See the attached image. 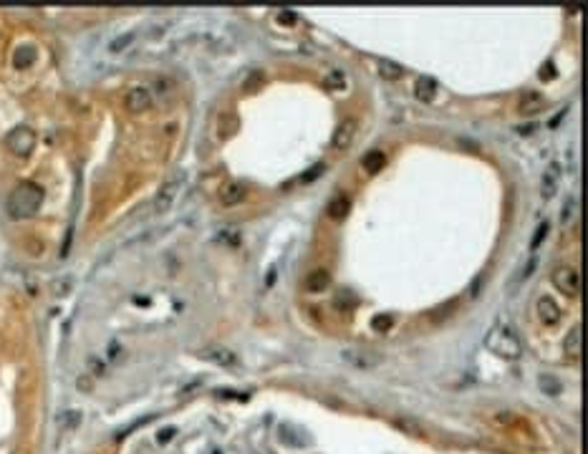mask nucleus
<instances>
[{"label":"nucleus","mask_w":588,"mask_h":454,"mask_svg":"<svg viewBox=\"0 0 588 454\" xmlns=\"http://www.w3.org/2000/svg\"><path fill=\"white\" fill-rule=\"evenodd\" d=\"M35 58H38V53H35L33 46H18L15 53H13V66L18 71H25V68H30L35 63Z\"/></svg>","instance_id":"obj_18"},{"label":"nucleus","mask_w":588,"mask_h":454,"mask_svg":"<svg viewBox=\"0 0 588 454\" xmlns=\"http://www.w3.org/2000/svg\"><path fill=\"white\" fill-rule=\"evenodd\" d=\"M81 411H76V409H68V411H63L61 416H58V432L61 434H71L78 424H81Z\"/></svg>","instance_id":"obj_19"},{"label":"nucleus","mask_w":588,"mask_h":454,"mask_svg":"<svg viewBox=\"0 0 588 454\" xmlns=\"http://www.w3.org/2000/svg\"><path fill=\"white\" fill-rule=\"evenodd\" d=\"M323 172H326V164H313V167L308 169V174H303V177H300V182H303V184H308V182H313V179H318Z\"/></svg>","instance_id":"obj_30"},{"label":"nucleus","mask_w":588,"mask_h":454,"mask_svg":"<svg viewBox=\"0 0 588 454\" xmlns=\"http://www.w3.org/2000/svg\"><path fill=\"white\" fill-rule=\"evenodd\" d=\"M391 323H394V318H391V316H374V318H371V328H374V331H379V333L389 331V328H391Z\"/></svg>","instance_id":"obj_28"},{"label":"nucleus","mask_w":588,"mask_h":454,"mask_svg":"<svg viewBox=\"0 0 588 454\" xmlns=\"http://www.w3.org/2000/svg\"><path fill=\"white\" fill-rule=\"evenodd\" d=\"M5 146L8 151H13L15 157H28L35 149V131L28 126H15L8 136H5Z\"/></svg>","instance_id":"obj_4"},{"label":"nucleus","mask_w":588,"mask_h":454,"mask_svg":"<svg viewBox=\"0 0 588 454\" xmlns=\"http://www.w3.org/2000/svg\"><path fill=\"white\" fill-rule=\"evenodd\" d=\"M328 285H331V273L326 268H316L303 278V290L310 293V295H318V293L328 290Z\"/></svg>","instance_id":"obj_11"},{"label":"nucleus","mask_w":588,"mask_h":454,"mask_svg":"<svg viewBox=\"0 0 588 454\" xmlns=\"http://www.w3.org/2000/svg\"><path fill=\"white\" fill-rule=\"evenodd\" d=\"M348 210H351V200L346 197V195H336L328 205H326V215H328V220H343L346 215H348Z\"/></svg>","instance_id":"obj_17"},{"label":"nucleus","mask_w":588,"mask_h":454,"mask_svg":"<svg viewBox=\"0 0 588 454\" xmlns=\"http://www.w3.org/2000/svg\"><path fill=\"white\" fill-rule=\"evenodd\" d=\"M245 197H248V189H245L243 182H227V184H222V189H220V202H222L225 207L240 205Z\"/></svg>","instance_id":"obj_13"},{"label":"nucleus","mask_w":588,"mask_h":454,"mask_svg":"<svg viewBox=\"0 0 588 454\" xmlns=\"http://www.w3.org/2000/svg\"><path fill=\"white\" fill-rule=\"evenodd\" d=\"M545 109V96L535 89H528L520 99H518V114L520 116H535Z\"/></svg>","instance_id":"obj_10"},{"label":"nucleus","mask_w":588,"mask_h":454,"mask_svg":"<svg viewBox=\"0 0 588 454\" xmlns=\"http://www.w3.org/2000/svg\"><path fill=\"white\" fill-rule=\"evenodd\" d=\"M545 235H548V222H543V225L538 227V230H535V237H533V250H535V247L543 242V237H545Z\"/></svg>","instance_id":"obj_32"},{"label":"nucleus","mask_w":588,"mask_h":454,"mask_svg":"<svg viewBox=\"0 0 588 454\" xmlns=\"http://www.w3.org/2000/svg\"><path fill=\"white\" fill-rule=\"evenodd\" d=\"M535 265H538V257H535V255H533V257H530V262H528V265H525V270H523V273H520V278H523V280H525V278H530V275H533V270H535Z\"/></svg>","instance_id":"obj_35"},{"label":"nucleus","mask_w":588,"mask_h":454,"mask_svg":"<svg viewBox=\"0 0 588 454\" xmlns=\"http://www.w3.org/2000/svg\"><path fill=\"white\" fill-rule=\"evenodd\" d=\"M384 167H386V154L381 149H371V151H366V154L361 157V169L366 174H379Z\"/></svg>","instance_id":"obj_15"},{"label":"nucleus","mask_w":588,"mask_h":454,"mask_svg":"<svg viewBox=\"0 0 588 454\" xmlns=\"http://www.w3.org/2000/svg\"><path fill=\"white\" fill-rule=\"evenodd\" d=\"M356 129H359V124H356L354 119H346L343 124H338L336 131H333L331 146H333L336 151H346L351 144H354V139H356Z\"/></svg>","instance_id":"obj_9"},{"label":"nucleus","mask_w":588,"mask_h":454,"mask_svg":"<svg viewBox=\"0 0 588 454\" xmlns=\"http://www.w3.org/2000/svg\"><path fill=\"white\" fill-rule=\"evenodd\" d=\"M437 91H440L437 81H435V79H429V76H419V79L414 81V96H417L419 101H424V104L435 101Z\"/></svg>","instance_id":"obj_14"},{"label":"nucleus","mask_w":588,"mask_h":454,"mask_svg":"<svg viewBox=\"0 0 588 454\" xmlns=\"http://www.w3.org/2000/svg\"><path fill=\"white\" fill-rule=\"evenodd\" d=\"M485 346L495 353V356H500V358H518L520 353H523V346H520V340H518V336L507 328V326H495L492 331H490V336L485 338Z\"/></svg>","instance_id":"obj_2"},{"label":"nucleus","mask_w":588,"mask_h":454,"mask_svg":"<svg viewBox=\"0 0 588 454\" xmlns=\"http://www.w3.org/2000/svg\"><path fill=\"white\" fill-rule=\"evenodd\" d=\"M535 313H538V321L543 323V326H558L561 323V318H563V311H561V306L551 298V295H540L538 300H535Z\"/></svg>","instance_id":"obj_6"},{"label":"nucleus","mask_w":588,"mask_h":454,"mask_svg":"<svg viewBox=\"0 0 588 454\" xmlns=\"http://www.w3.org/2000/svg\"><path fill=\"white\" fill-rule=\"evenodd\" d=\"M124 109L129 114H144L151 109V91L147 86H134L124 96Z\"/></svg>","instance_id":"obj_8"},{"label":"nucleus","mask_w":588,"mask_h":454,"mask_svg":"<svg viewBox=\"0 0 588 454\" xmlns=\"http://www.w3.org/2000/svg\"><path fill=\"white\" fill-rule=\"evenodd\" d=\"M89 366H91V376H99V373H104V363H99V358H91V361H89Z\"/></svg>","instance_id":"obj_36"},{"label":"nucleus","mask_w":588,"mask_h":454,"mask_svg":"<svg viewBox=\"0 0 588 454\" xmlns=\"http://www.w3.org/2000/svg\"><path fill=\"white\" fill-rule=\"evenodd\" d=\"M394 427L397 429H402L404 434H412V437H424V429L414 422V419H409V416H404V419H402V416H397V419H394Z\"/></svg>","instance_id":"obj_24"},{"label":"nucleus","mask_w":588,"mask_h":454,"mask_svg":"<svg viewBox=\"0 0 588 454\" xmlns=\"http://www.w3.org/2000/svg\"><path fill=\"white\" fill-rule=\"evenodd\" d=\"M540 389L545 391V394H551V396H558L561 394V381H556L553 376H540Z\"/></svg>","instance_id":"obj_26"},{"label":"nucleus","mask_w":588,"mask_h":454,"mask_svg":"<svg viewBox=\"0 0 588 454\" xmlns=\"http://www.w3.org/2000/svg\"><path fill=\"white\" fill-rule=\"evenodd\" d=\"M43 202V187L35 182H20L8 197V215L13 220H28L38 212Z\"/></svg>","instance_id":"obj_1"},{"label":"nucleus","mask_w":588,"mask_h":454,"mask_svg":"<svg viewBox=\"0 0 588 454\" xmlns=\"http://www.w3.org/2000/svg\"><path fill=\"white\" fill-rule=\"evenodd\" d=\"M184 179H187V174H184L182 169L172 172V174L164 179V184L159 187V192L154 195V202H151V210H154V215H167V212L172 210L174 200H177V197H179V192H182V184H184Z\"/></svg>","instance_id":"obj_3"},{"label":"nucleus","mask_w":588,"mask_h":454,"mask_svg":"<svg viewBox=\"0 0 588 454\" xmlns=\"http://www.w3.org/2000/svg\"><path fill=\"white\" fill-rule=\"evenodd\" d=\"M281 25H293L295 23V13H291V10H283V13H278V18H276Z\"/></svg>","instance_id":"obj_34"},{"label":"nucleus","mask_w":588,"mask_h":454,"mask_svg":"<svg viewBox=\"0 0 588 454\" xmlns=\"http://www.w3.org/2000/svg\"><path fill=\"white\" fill-rule=\"evenodd\" d=\"M563 351L571 361H578L581 358V326H573L568 333H566V340H563Z\"/></svg>","instance_id":"obj_16"},{"label":"nucleus","mask_w":588,"mask_h":454,"mask_svg":"<svg viewBox=\"0 0 588 454\" xmlns=\"http://www.w3.org/2000/svg\"><path fill=\"white\" fill-rule=\"evenodd\" d=\"M346 84H348V79H346V73L341 68H331L323 76V89H328V91H343Z\"/></svg>","instance_id":"obj_21"},{"label":"nucleus","mask_w":588,"mask_h":454,"mask_svg":"<svg viewBox=\"0 0 588 454\" xmlns=\"http://www.w3.org/2000/svg\"><path fill=\"white\" fill-rule=\"evenodd\" d=\"M457 306H459V303H457V300H449V303H447V306H442V308L437 311V316H435V321H442V318H449V316H452L449 311H454Z\"/></svg>","instance_id":"obj_31"},{"label":"nucleus","mask_w":588,"mask_h":454,"mask_svg":"<svg viewBox=\"0 0 588 454\" xmlns=\"http://www.w3.org/2000/svg\"><path fill=\"white\" fill-rule=\"evenodd\" d=\"M551 280L561 293H566L571 298H576L581 293V275H578V270L573 268V265H558V268L551 273Z\"/></svg>","instance_id":"obj_5"},{"label":"nucleus","mask_w":588,"mask_h":454,"mask_svg":"<svg viewBox=\"0 0 588 454\" xmlns=\"http://www.w3.org/2000/svg\"><path fill=\"white\" fill-rule=\"evenodd\" d=\"M134 41H137V33H124V35L114 38V41L109 43V51H111V53H122V51H127Z\"/></svg>","instance_id":"obj_25"},{"label":"nucleus","mask_w":588,"mask_h":454,"mask_svg":"<svg viewBox=\"0 0 588 454\" xmlns=\"http://www.w3.org/2000/svg\"><path fill=\"white\" fill-rule=\"evenodd\" d=\"M341 356H343V361H348L351 366H356V368H376L384 361L381 353L366 351V348H346Z\"/></svg>","instance_id":"obj_7"},{"label":"nucleus","mask_w":588,"mask_h":454,"mask_svg":"<svg viewBox=\"0 0 588 454\" xmlns=\"http://www.w3.org/2000/svg\"><path fill=\"white\" fill-rule=\"evenodd\" d=\"M379 76L386 81H399L404 76V68L397 63V61H389V58H381L379 61Z\"/></svg>","instance_id":"obj_20"},{"label":"nucleus","mask_w":588,"mask_h":454,"mask_svg":"<svg viewBox=\"0 0 588 454\" xmlns=\"http://www.w3.org/2000/svg\"><path fill=\"white\" fill-rule=\"evenodd\" d=\"M174 434H177V429H174V427H167V429H162L159 434H156V442H159V444H167Z\"/></svg>","instance_id":"obj_33"},{"label":"nucleus","mask_w":588,"mask_h":454,"mask_svg":"<svg viewBox=\"0 0 588 454\" xmlns=\"http://www.w3.org/2000/svg\"><path fill=\"white\" fill-rule=\"evenodd\" d=\"M116 358H119V346L111 343V348H109V361H116Z\"/></svg>","instance_id":"obj_37"},{"label":"nucleus","mask_w":588,"mask_h":454,"mask_svg":"<svg viewBox=\"0 0 588 454\" xmlns=\"http://www.w3.org/2000/svg\"><path fill=\"white\" fill-rule=\"evenodd\" d=\"M71 285H73V283H71V278L53 280V283H51V293H53V295H66V293L71 290Z\"/></svg>","instance_id":"obj_29"},{"label":"nucleus","mask_w":588,"mask_h":454,"mask_svg":"<svg viewBox=\"0 0 588 454\" xmlns=\"http://www.w3.org/2000/svg\"><path fill=\"white\" fill-rule=\"evenodd\" d=\"M200 356H202L205 361L215 363V366H222V368H232V366H238V363H240L238 356H235L230 348H217V346H212V348H202Z\"/></svg>","instance_id":"obj_12"},{"label":"nucleus","mask_w":588,"mask_h":454,"mask_svg":"<svg viewBox=\"0 0 588 454\" xmlns=\"http://www.w3.org/2000/svg\"><path fill=\"white\" fill-rule=\"evenodd\" d=\"M556 187H558V164H551V169L543 177V197L551 200L556 195Z\"/></svg>","instance_id":"obj_23"},{"label":"nucleus","mask_w":588,"mask_h":454,"mask_svg":"<svg viewBox=\"0 0 588 454\" xmlns=\"http://www.w3.org/2000/svg\"><path fill=\"white\" fill-rule=\"evenodd\" d=\"M215 454H220V452H215Z\"/></svg>","instance_id":"obj_38"},{"label":"nucleus","mask_w":588,"mask_h":454,"mask_svg":"<svg viewBox=\"0 0 588 454\" xmlns=\"http://www.w3.org/2000/svg\"><path fill=\"white\" fill-rule=\"evenodd\" d=\"M265 81H268L265 71L255 68V71H250V73H248V79L243 81V91H245V94H258V91H263Z\"/></svg>","instance_id":"obj_22"},{"label":"nucleus","mask_w":588,"mask_h":454,"mask_svg":"<svg viewBox=\"0 0 588 454\" xmlns=\"http://www.w3.org/2000/svg\"><path fill=\"white\" fill-rule=\"evenodd\" d=\"M76 389L81 391V394H91L94 391V376L91 373H81L76 378Z\"/></svg>","instance_id":"obj_27"}]
</instances>
